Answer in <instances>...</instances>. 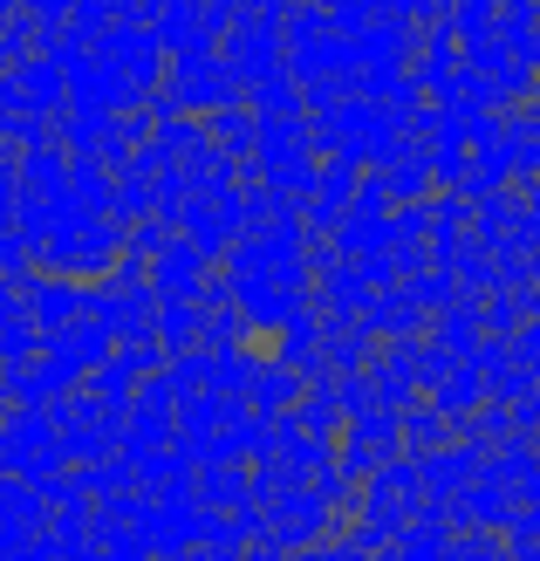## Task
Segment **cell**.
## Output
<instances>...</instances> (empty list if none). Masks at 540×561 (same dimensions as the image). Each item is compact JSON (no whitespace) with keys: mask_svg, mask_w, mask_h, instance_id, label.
<instances>
[{"mask_svg":"<svg viewBox=\"0 0 540 561\" xmlns=\"http://www.w3.org/2000/svg\"><path fill=\"white\" fill-rule=\"evenodd\" d=\"M151 288H158V301H179V295H198V288H206V274H198V247H192V240H179V247H164V254H158Z\"/></svg>","mask_w":540,"mask_h":561,"instance_id":"obj_3","label":"cell"},{"mask_svg":"<svg viewBox=\"0 0 540 561\" xmlns=\"http://www.w3.org/2000/svg\"><path fill=\"white\" fill-rule=\"evenodd\" d=\"M21 261V240H14V219L0 213V267H14Z\"/></svg>","mask_w":540,"mask_h":561,"instance_id":"obj_7","label":"cell"},{"mask_svg":"<svg viewBox=\"0 0 540 561\" xmlns=\"http://www.w3.org/2000/svg\"><path fill=\"white\" fill-rule=\"evenodd\" d=\"M397 445H411V453H445L451 445V425L438 411H411L404 425H397Z\"/></svg>","mask_w":540,"mask_h":561,"instance_id":"obj_5","label":"cell"},{"mask_svg":"<svg viewBox=\"0 0 540 561\" xmlns=\"http://www.w3.org/2000/svg\"><path fill=\"white\" fill-rule=\"evenodd\" d=\"M233 82H240V76L219 69L206 48H185L179 69H172V90H179L192 110H226V103H233Z\"/></svg>","mask_w":540,"mask_h":561,"instance_id":"obj_1","label":"cell"},{"mask_svg":"<svg viewBox=\"0 0 540 561\" xmlns=\"http://www.w3.org/2000/svg\"><path fill=\"white\" fill-rule=\"evenodd\" d=\"M404 445H397V417L390 411H369V417H356L349 425V445H343V466L349 472H377L383 459H397Z\"/></svg>","mask_w":540,"mask_h":561,"instance_id":"obj_2","label":"cell"},{"mask_svg":"<svg viewBox=\"0 0 540 561\" xmlns=\"http://www.w3.org/2000/svg\"><path fill=\"white\" fill-rule=\"evenodd\" d=\"M246 472H233V466H206L198 472V500H206V514H226V507H246Z\"/></svg>","mask_w":540,"mask_h":561,"instance_id":"obj_4","label":"cell"},{"mask_svg":"<svg viewBox=\"0 0 540 561\" xmlns=\"http://www.w3.org/2000/svg\"><path fill=\"white\" fill-rule=\"evenodd\" d=\"M301 398V383L288 377V370H267V377H253V404L261 411H280V404H295Z\"/></svg>","mask_w":540,"mask_h":561,"instance_id":"obj_6","label":"cell"}]
</instances>
